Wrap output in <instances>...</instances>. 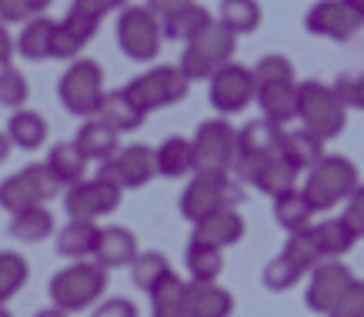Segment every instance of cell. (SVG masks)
Returning <instances> with one entry per match:
<instances>
[{
  "label": "cell",
  "mask_w": 364,
  "mask_h": 317,
  "mask_svg": "<svg viewBox=\"0 0 364 317\" xmlns=\"http://www.w3.org/2000/svg\"><path fill=\"white\" fill-rule=\"evenodd\" d=\"M304 184L301 190L308 194L311 208L314 210H331L338 204H344L351 190L361 184V171L354 164L351 157H344V154H324L318 164L304 171Z\"/></svg>",
  "instance_id": "6da1fadb"
},
{
  "label": "cell",
  "mask_w": 364,
  "mask_h": 317,
  "mask_svg": "<svg viewBox=\"0 0 364 317\" xmlns=\"http://www.w3.org/2000/svg\"><path fill=\"white\" fill-rule=\"evenodd\" d=\"M50 301L54 307H60L64 314H77L84 307L97 304L104 291H107V271L97 261H70L64 271H57L50 277Z\"/></svg>",
  "instance_id": "7a4b0ae2"
},
{
  "label": "cell",
  "mask_w": 364,
  "mask_h": 317,
  "mask_svg": "<svg viewBox=\"0 0 364 317\" xmlns=\"http://www.w3.org/2000/svg\"><path fill=\"white\" fill-rule=\"evenodd\" d=\"M298 121L304 131H311L321 141H331L348 124V107L334 94L331 84L321 80H304L298 84Z\"/></svg>",
  "instance_id": "3957f363"
},
{
  "label": "cell",
  "mask_w": 364,
  "mask_h": 317,
  "mask_svg": "<svg viewBox=\"0 0 364 317\" xmlns=\"http://www.w3.org/2000/svg\"><path fill=\"white\" fill-rule=\"evenodd\" d=\"M234 47H237V37L214 17L204 31H198L191 41H184V54H181L177 67L184 70L188 80H208L218 67H224L234 57Z\"/></svg>",
  "instance_id": "277c9868"
},
{
  "label": "cell",
  "mask_w": 364,
  "mask_h": 317,
  "mask_svg": "<svg viewBox=\"0 0 364 317\" xmlns=\"http://www.w3.org/2000/svg\"><path fill=\"white\" fill-rule=\"evenodd\" d=\"M241 200V190L234 184L228 171H194L191 184L181 190V217L200 220L221 208H234Z\"/></svg>",
  "instance_id": "5b68a950"
},
{
  "label": "cell",
  "mask_w": 364,
  "mask_h": 317,
  "mask_svg": "<svg viewBox=\"0 0 364 317\" xmlns=\"http://www.w3.org/2000/svg\"><path fill=\"white\" fill-rule=\"evenodd\" d=\"M57 97H60L67 114L94 117L100 107V97H104V70H100L97 60L74 57L64 77L57 80Z\"/></svg>",
  "instance_id": "8992f818"
},
{
  "label": "cell",
  "mask_w": 364,
  "mask_h": 317,
  "mask_svg": "<svg viewBox=\"0 0 364 317\" xmlns=\"http://www.w3.org/2000/svg\"><path fill=\"white\" fill-rule=\"evenodd\" d=\"M161 17H157L147 4H131L121 7L117 17V47L124 50V57H131L137 64H151L161 54Z\"/></svg>",
  "instance_id": "52a82bcc"
},
{
  "label": "cell",
  "mask_w": 364,
  "mask_h": 317,
  "mask_svg": "<svg viewBox=\"0 0 364 317\" xmlns=\"http://www.w3.org/2000/svg\"><path fill=\"white\" fill-rule=\"evenodd\" d=\"M191 80L184 77L181 67H171V64H161V67H151V70H144L137 74L134 80H127V94L144 114H151V110H161V107H171L177 100H184L188 94Z\"/></svg>",
  "instance_id": "ba28073f"
},
{
  "label": "cell",
  "mask_w": 364,
  "mask_h": 317,
  "mask_svg": "<svg viewBox=\"0 0 364 317\" xmlns=\"http://www.w3.org/2000/svg\"><path fill=\"white\" fill-rule=\"evenodd\" d=\"M57 190H60V184L50 177V171L44 164L21 167L17 174L0 181V208L7 210V214H17L23 208L47 204L50 197H57Z\"/></svg>",
  "instance_id": "9c48e42d"
},
{
  "label": "cell",
  "mask_w": 364,
  "mask_h": 317,
  "mask_svg": "<svg viewBox=\"0 0 364 317\" xmlns=\"http://www.w3.org/2000/svg\"><path fill=\"white\" fill-rule=\"evenodd\" d=\"M121 197H124V187H117L107 177L97 174V177H87V181L80 177L77 184L67 187L64 210H67V217H74V220H97L121 208Z\"/></svg>",
  "instance_id": "30bf717a"
},
{
  "label": "cell",
  "mask_w": 364,
  "mask_h": 317,
  "mask_svg": "<svg viewBox=\"0 0 364 317\" xmlns=\"http://www.w3.org/2000/svg\"><path fill=\"white\" fill-rule=\"evenodd\" d=\"M191 147H194V171H231L237 157V127H231L224 117L204 121L191 137Z\"/></svg>",
  "instance_id": "8fae6325"
},
{
  "label": "cell",
  "mask_w": 364,
  "mask_h": 317,
  "mask_svg": "<svg viewBox=\"0 0 364 317\" xmlns=\"http://www.w3.org/2000/svg\"><path fill=\"white\" fill-rule=\"evenodd\" d=\"M254 90H257V84H254L251 67H241V64H234V60H228V64L218 67V70L208 77L210 107L218 110V114H224V117L247 107L254 100Z\"/></svg>",
  "instance_id": "7c38bea8"
},
{
  "label": "cell",
  "mask_w": 364,
  "mask_h": 317,
  "mask_svg": "<svg viewBox=\"0 0 364 317\" xmlns=\"http://www.w3.org/2000/svg\"><path fill=\"white\" fill-rule=\"evenodd\" d=\"M308 274H311V281H308V291H304V304L314 314L328 317L334 311V304L341 301V294L351 287V281H354L351 267H344L341 257H328L318 267H311Z\"/></svg>",
  "instance_id": "4fadbf2b"
},
{
  "label": "cell",
  "mask_w": 364,
  "mask_h": 317,
  "mask_svg": "<svg viewBox=\"0 0 364 317\" xmlns=\"http://www.w3.org/2000/svg\"><path fill=\"white\" fill-rule=\"evenodd\" d=\"M100 177L114 181L117 187L131 190V187H144L157 177V161H154V147L147 144H131V147H121V151L107 157L97 171Z\"/></svg>",
  "instance_id": "5bb4252c"
},
{
  "label": "cell",
  "mask_w": 364,
  "mask_h": 317,
  "mask_svg": "<svg viewBox=\"0 0 364 317\" xmlns=\"http://www.w3.org/2000/svg\"><path fill=\"white\" fill-rule=\"evenodd\" d=\"M361 17L344 4V0H318V4H311L308 17H304V27L308 33L314 37H324V41H351L354 33L361 31Z\"/></svg>",
  "instance_id": "9a60e30c"
},
{
  "label": "cell",
  "mask_w": 364,
  "mask_h": 317,
  "mask_svg": "<svg viewBox=\"0 0 364 317\" xmlns=\"http://www.w3.org/2000/svg\"><path fill=\"white\" fill-rule=\"evenodd\" d=\"M100 21H90L77 11H67V17L54 27V47H50V57L57 60H74V57L84 50V47L94 41Z\"/></svg>",
  "instance_id": "2e32d148"
},
{
  "label": "cell",
  "mask_w": 364,
  "mask_h": 317,
  "mask_svg": "<svg viewBox=\"0 0 364 317\" xmlns=\"http://www.w3.org/2000/svg\"><path fill=\"white\" fill-rule=\"evenodd\" d=\"M94 261L111 271V267H127V264L137 257V237L134 230L121 227V224H111V227H100L97 230V244H94Z\"/></svg>",
  "instance_id": "e0dca14e"
},
{
  "label": "cell",
  "mask_w": 364,
  "mask_h": 317,
  "mask_svg": "<svg viewBox=\"0 0 364 317\" xmlns=\"http://www.w3.org/2000/svg\"><path fill=\"white\" fill-rule=\"evenodd\" d=\"M254 100L261 107V117L274 121L277 127H287L291 121H298V80L261 84L254 90Z\"/></svg>",
  "instance_id": "ac0fdd59"
},
{
  "label": "cell",
  "mask_w": 364,
  "mask_h": 317,
  "mask_svg": "<svg viewBox=\"0 0 364 317\" xmlns=\"http://www.w3.org/2000/svg\"><path fill=\"white\" fill-rule=\"evenodd\" d=\"M194 241H204V244H214V247H231L244 237V217L237 214V208H221L208 214V217L194 220Z\"/></svg>",
  "instance_id": "d6986e66"
},
{
  "label": "cell",
  "mask_w": 364,
  "mask_h": 317,
  "mask_svg": "<svg viewBox=\"0 0 364 317\" xmlns=\"http://www.w3.org/2000/svg\"><path fill=\"white\" fill-rule=\"evenodd\" d=\"M188 314L191 317H231L234 297L218 281H188Z\"/></svg>",
  "instance_id": "ffe728a7"
},
{
  "label": "cell",
  "mask_w": 364,
  "mask_h": 317,
  "mask_svg": "<svg viewBox=\"0 0 364 317\" xmlns=\"http://www.w3.org/2000/svg\"><path fill=\"white\" fill-rule=\"evenodd\" d=\"M74 144L80 147V154L87 161H107V157L121 151V134L114 131L107 121H100V117H87L74 134Z\"/></svg>",
  "instance_id": "44dd1931"
},
{
  "label": "cell",
  "mask_w": 364,
  "mask_h": 317,
  "mask_svg": "<svg viewBox=\"0 0 364 317\" xmlns=\"http://www.w3.org/2000/svg\"><path fill=\"white\" fill-rule=\"evenodd\" d=\"M247 184L257 187L261 194H267L271 200H274L277 194H284V190H291V187H298V171L287 164L281 154H267V157L257 161V167L251 171V181H247Z\"/></svg>",
  "instance_id": "7402d4cb"
},
{
  "label": "cell",
  "mask_w": 364,
  "mask_h": 317,
  "mask_svg": "<svg viewBox=\"0 0 364 317\" xmlns=\"http://www.w3.org/2000/svg\"><path fill=\"white\" fill-rule=\"evenodd\" d=\"M277 154H281L298 174H304V171H311V167L324 157V141L314 137L311 131H304V127H298V131H281Z\"/></svg>",
  "instance_id": "603a6c76"
},
{
  "label": "cell",
  "mask_w": 364,
  "mask_h": 317,
  "mask_svg": "<svg viewBox=\"0 0 364 317\" xmlns=\"http://www.w3.org/2000/svg\"><path fill=\"white\" fill-rule=\"evenodd\" d=\"M161 17V33H164L167 41H191L198 31H204L214 17H210L208 7H200V4H181V7H171V11L157 14Z\"/></svg>",
  "instance_id": "cb8c5ba5"
},
{
  "label": "cell",
  "mask_w": 364,
  "mask_h": 317,
  "mask_svg": "<svg viewBox=\"0 0 364 317\" xmlns=\"http://www.w3.org/2000/svg\"><path fill=\"white\" fill-rule=\"evenodd\" d=\"M94 117H100V121H107L117 134H127V131H137L144 124V114L137 104L131 100V94L127 90H104V97H100V107Z\"/></svg>",
  "instance_id": "d4e9b609"
},
{
  "label": "cell",
  "mask_w": 364,
  "mask_h": 317,
  "mask_svg": "<svg viewBox=\"0 0 364 317\" xmlns=\"http://www.w3.org/2000/svg\"><path fill=\"white\" fill-rule=\"evenodd\" d=\"M97 224L94 220H67L64 227L57 230V254L60 257H67V261H84V257H90L94 254V244H97Z\"/></svg>",
  "instance_id": "484cf974"
},
{
  "label": "cell",
  "mask_w": 364,
  "mask_h": 317,
  "mask_svg": "<svg viewBox=\"0 0 364 317\" xmlns=\"http://www.w3.org/2000/svg\"><path fill=\"white\" fill-rule=\"evenodd\" d=\"M154 161H157V174L161 177H188L194 174V147L188 137H164L154 147Z\"/></svg>",
  "instance_id": "4316f807"
},
{
  "label": "cell",
  "mask_w": 364,
  "mask_h": 317,
  "mask_svg": "<svg viewBox=\"0 0 364 317\" xmlns=\"http://www.w3.org/2000/svg\"><path fill=\"white\" fill-rule=\"evenodd\" d=\"M44 167L50 171V177H54L60 187H70L84 177V171H87V157L80 154V147L74 141H64V144H57V147H50Z\"/></svg>",
  "instance_id": "83f0119b"
},
{
  "label": "cell",
  "mask_w": 364,
  "mask_h": 317,
  "mask_svg": "<svg viewBox=\"0 0 364 317\" xmlns=\"http://www.w3.org/2000/svg\"><path fill=\"white\" fill-rule=\"evenodd\" d=\"M54 234V214L47 210V204L37 208H23L17 214H11V237L23 244H41Z\"/></svg>",
  "instance_id": "f1b7e54d"
},
{
  "label": "cell",
  "mask_w": 364,
  "mask_h": 317,
  "mask_svg": "<svg viewBox=\"0 0 364 317\" xmlns=\"http://www.w3.org/2000/svg\"><path fill=\"white\" fill-rule=\"evenodd\" d=\"M7 137H11V147L37 151V147H44V141H47V121L37 110L17 107L11 114V121H7Z\"/></svg>",
  "instance_id": "f546056e"
},
{
  "label": "cell",
  "mask_w": 364,
  "mask_h": 317,
  "mask_svg": "<svg viewBox=\"0 0 364 317\" xmlns=\"http://www.w3.org/2000/svg\"><path fill=\"white\" fill-rule=\"evenodd\" d=\"M188 281H181L174 271L151 291V317H191L188 314Z\"/></svg>",
  "instance_id": "4dcf8cb0"
},
{
  "label": "cell",
  "mask_w": 364,
  "mask_h": 317,
  "mask_svg": "<svg viewBox=\"0 0 364 317\" xmlns=\"http://www.w3.org/2000/svg\"><path fill=\"white\" fill-rule=\"evenodd\" d=\"M184 267H188V281H218L224 271V251L191 237L184 251Z\"/></svg>",
  "instance_id": "1f68e13d"
},
{
  "label": "cell",
  "mask_w": 364,
  "mask_h": 317,
  "mask_svg": "<svg viewBox=\"0 0 364 317\" xmlns=\"http://www.w3.org/2000/svg\"><path fill=\"white\" fill-rule=\"evenodd\" d=\"M281 131H284V127H277V124L267 121V117L247 121L241 131H237V154H257V157H264V154H277Z\"/></svg>",
  "instance_id": "d6a6232c"
},
{
  "label": "cell",
  "mask_w": 364,
  "mask_h": 317,
  "mask_svg": "<svg viewBox=\"0 0 364 317\" xmlns=\"http://www.w3.org/2000/svg\"><path fill=\"white\" fill-rule=\"evenodd\" d=\"M54 27H57V21H50V17H33V21L23 23V31L14 47H17L21 57H27V60H50Z\"/></svg>",
  "instance_id": "836d02e7"
},
{
  "label": "cell",
  "mask_w": 364,
  "mask_h": 317,
  "mask_svg": "<svg viewBox=\"0 0 364 317\" xmlns=\"http://www.w3.org/2000/svg\"><path fill=\"white\" fill-rule=\"evenodd\" d=\"M314 214H318V210L311 208L308 194H304L301 187H291V190H284V194L274 197V220L287 230V234H291V230L308 227Z\"/></svg>",
  "instance_id": "e575fe53"
},
{
  "label": "cell",
  "mask_w": 364,
  "mask_h": 317,
  "mask_svg": "<svg viewBox=\"0 0 364 317\" xmlns=\"http://www.w3.org/2000/svg\"><path fill=\"white\" fill-rule=\"evenodd\" d=\"M218 21H221L234 37H247V33H254L261 27V4H257V0H221Z\"/></svg>",
  "instance_id": "d590c367"
},
{
  "label": "cell",
  "mask_w": 364,
  "mask_h": 317,
  "mask_svg": "<svg viewBox=\"0 0 364 317\" xmlns=\"http://www.w3.org/2000/svg\"><path fill=\"white\" fill-rule=\"evenodd\" d=\"M281 254H284L287 261L298 264L304 274H308L311 267H318L321 261H328V257L321 254L314 224H308V227H301V230H291V234H287V241H284V251H281Z\"/></svg>",
  "instance_id": "8d00e7d4"
},
{
  "label": "cell",
  "mask_w": 364,
  "mask_h": 317,
  "mask_svg": "<svg viewBox=\"0 0 364 317\" xmlns=\"http://www.w3.org/2000/svg\"><path fill=\"white\" fill-rule=\"evenodd\" d=\"M131 281L137 291H144V294H151L161 281H164L167 274H171V264H167L164 254L157 251H137V257H134L131 264Z\"/></svg>",
  "instance_id": "74e56055"
},
{
  "label": "cell",
  "mask_w": 364,
  "mask_h": 317,
  "mask_svg": "<svg viewBox=\"0 0 364 317\" xmlns=\"http://www.w3.org/2000/svg\"><path fill=\"white\" fill-rule=\"evenodd\" d=\"M314 234H318V244H321V254H324V257H344V254L358 244L354 230L344 224V217L321 220V224H314Z\"/></svg>",
  "instance_id": "f35d334b"
},
{
  "label": "cell",
  "mask_w": 364,
  "mask_h": 317,
  "mask_svg": "<svg viewBox=\"0 0 364 317\" xmlns=\"http://www.w3.org/2000/svg\"><path fill=\"white\" fill-rule=\"evenodd\" d=\"M27 274H31V267H27V257H23V254L0 251V301H4V304H7V297H14L27 284Z\"/></svg>",
  "instance_id": "ab89813d"
},
{
  "label": "cell",
  "mask_w": 364,
  "mask_h": 317,
  "mask_svg": "<svg viewBox=\"0 0 364 317\" xmlns=\"http://www.w3.org/2000/svg\"><path fill=\"white\" fill-rule=\"evenodd\" d=\"M301 277H304V271H301L298 264L287 261L284 254H277V257H271V261L264 264L261 284H264L267 291H291V287L298 284Z\"/></svg>",
  "instance_id": "60d3db41"
},
{
  "label": "cell",
  "mask_w": 364,
  "mask_h": 317,
  "mask_svg": "<svg viewBox=\"0 0 364 317\" xmlns=\"http://www.w3.org/2000/svg\"><path fill=\"white\" fill-rule=\"evenodd\" d=\"M27 77L17 70V67H11V64H4L0 67V107H11V110H17V107H23L27 104Z\"/></svg>",
  "instance_id": "b9f144b4"
},
{
  "label": "cell",
  "mask_w": 364,
  "mask_h": 317,
  "mask_svg": "<svg viewBox=\"0 0 364 317\" xmlns=\"http://www.w3.org/2000/svg\"><path fill=\"white\" fill-rule=\"evenodd\" d=\"M251 74L257 87L261 84H284V80H294V67H291V60L284 54H267L251 67Z\"/></svg>",
  "instance_id": "7bdbcfd3"
},
{
  "label": "cell",
  "mask_w": 364,
  "mask_h": 317,
  "mask_svg": "<svg viewBox=\"0 0 364 317\" xmlns=\"http://www.w3.org/2000/svg\"><path fill=\"white\" fill-rule=\"evenodd\" d=\"M331 87L348 110H364V74H341Z\"/></svg>",
  "instance_id": "ee69618b"
},
{
  "label": "cell",
  "mask_w": 364,
  "mask_h": 317,
  "mask_svg": "<svg viewBox=\"0 0 364 317\" xmlns=\"http://www.w3.org/2000/svg\"><path fill=\"white\" fill-rule=\"evenodd\" d=\"M328 317H364V281L354 277L351 287L341 294V301L334 304V311Z\"/></svg>",
  "instance_id": "f6af8a7d"
},
{
  "label": "cell",
  "mask_w": 364,
  "mask_h": 317,
  "mask_svg": "<svg viewBox=\"0 0 364 317\" xmlns=\"http://www.w3.org/2000/svg\"><path fill=\"white\" fill-rule=\"evenodd\" d=\"M341 217H344V224L354 230V237L361 241V237H364V184L354 187L351 197L344 200V214H341Z\"/></svg>",
  "instance_id": "bcb514c9"
},
{
  "label": "cell",
  "mask_w": 364,
  "mask_h": 317,
  "mask_svg": "<svg viewBox=\"0 0 364 317\" xmlns=\"http://www.w3.org/2000/svg\"><path fill=\"white\" fill-rule=\"evenodd\" d=\"M121 7H127V0H74L70 4V11L84 14L90 21H104L111 11H121Z\"/></svg>",
  "instance_id": "7dc6e473"
},
{
  "label": "cell",
  "mask_w": 364,
  "mask_h": 317,
  "mask_svg": "<svg viewBox=\"0 0 364 317\" xmlns=\"http://www.w3.org/2000/svg\"><path fill=\"white\" fill-rule=\"evenodd\" d=\"M94 317H137V307L127 297H107L94 307Z\"/></svg>",
  "instance_id": "c3c4849f"
},
{
  "label": "cell",
  "mask_w": 364,
  "mask_h": 317,
  "mask_svg": "<svg viewBox=\"0 0 364 317\" xmlns=\"http://www.w3.org/2000/svg\"><path fill=\"white\" fill-rule=\"evenodd\" d=\"M31 4L27 0H0V21L4 23H21L31 17Z\"/></svg>",
  "instance_id": "681fc988"
},
{
  "label": "cell",
  "mask_w": 364,
  "mask_h": 317,
  "mask_svg": "<svg viewBox=\"0 0 364 317\" xmlns=\"http://www.w3.org/2000/svg\"><path fill=\"white\" fill-rule=\"evenodd\" d=\"M11 54H14V41L7 33V27H4V21H0V67L11 64Z\"/></svg>",
  "instance_id": "f907efd6"
},
{
  "label": "cell",
  "mask_w": 364,
  "mask_h": 317,
  "mask_svg": "<svg viewBox=\"0 0 364 317\" xmlns=\"http://www.w3.org/2000/svg\"><path fill=\"white\" fill-rule=\"evenodd\" d=\"M181 4H191V0H147V7L154 14H164V11H171V7H181Z\"/></svg>",
  "instance_id": "816d5d0a"
},
{
  "label": "cell",
  "mask_w": 364,
  "mask_h": 317,
  "mask_svg": "<svg viewBox=\"0 0 364 317\" xmlns=\"http://www.w3.org/2000/svg\"><path fill=\"white\" fill-rule=\"evenodd\" d=\"M7 154H11V137H7V134H0V164L7 161Z\"/></svg>",
  "instance_id": "f5cc1de1"
},
{
  "label": "cell",
  "mask_w": 364,
  "mask_h": 317,
  "mask_svg": "<svg viewBox=\"0 0 364 317\" xmlns=\"http://www.w3.org/2000/svg\"><path fill=\"white\" fill-rule=\"evenodd\" d=\"M344 4H348V7H351V11L364 21V0H344Z\"/></svg>",
  "instance_id": "db71d44e"
},
{
  "label": "cell",
  "mask_w": 364,
  "mask_h": 317,
  "mask_svg": "<svg viewBox=\"0 0 364 317\" xmlns=\"http://www.w3.org/2000/svg\"><path fill=\"white\" fill-rule=\"evenodd\" d=\"M27 4H31L33 14H41V11H47V7H50V0H27Z\"/></svg>",
  "instance_id": "11a10c76"
},
{
  "label": "cell",
  "mask_w": 364,
  "mask_h": 317,
  "mask_svg": "<svg viewBox=\"0 0 364 317\" xmlns=\"http://www.w3.org/2000/svg\"><path fill=\"white\" fill-rule=\"evenodd\" d=\"M37 317H67L64 311H60V307H47V311H41V314Z\"/></svg>",
  "instance_id": "9f6ffc18"
},
{
  "label": "cell",
  "mask_w": 364,
  "mask_h": 317,
  "mask_svg": "<svg viewBox=\"0 0 364 317\" xmlns=\"http://www.w3.org/2000/svg\"><path fill=\"white\" fill-rule=\"evenodd\" d=\"M0 317H11V311H7V304L0 301Z\"/></svg>",
  "instance_id": "6f0895ef"
}]
</instances>
